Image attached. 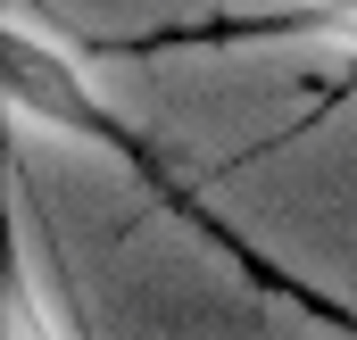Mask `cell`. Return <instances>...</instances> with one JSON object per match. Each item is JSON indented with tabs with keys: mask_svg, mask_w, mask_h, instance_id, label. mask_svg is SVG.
I'll return each mask as SVG.
<instances>
[{
	"mask_svg": "<svg viewBox=\"0 0 357 340\" xmlns=\"http://www.w3.org/2000/svg\"><path fill=\"white\" fill-rule=\"evenodd\" d=\"M0 125H42V133H67V141H84V150H108L125 174H142V183H150V191L183 216V224H199V233L233 257L258 291L291 299V307H324L316 291H299L282 265H266V257L250 249L225 216H208V208L183 191V167L167 158V141H150L142 125H125V116H116V100L91 84L84 50H75L59 25H33V17H17L8 0H0ZM324 316H333V307H324ZM333 324H341V316H333Z\"/></svg>",
	"mask_w": 357,
	"mask_h": 340,
	"instance_id": "obj_1",
	"label": "cell"
},
{
	"mask_svg": "<svg viewBox=\"0 0 357 340\" xmlns=\"http://www.w3.org/2000/svg\"><path fill=\"white\" fill-rule=\"evenodd\" d=\"M0 340H67L59 299L33 274V241H25V208H17V133L0 125Z\"/></svg>",
	"mask_w": 357,
	"mask_h": 340,
	"instance_id": "obj_2",
	"label": "cell"
}]
</instances>
